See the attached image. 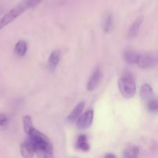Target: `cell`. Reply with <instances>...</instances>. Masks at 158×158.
I'll return each mask as SVG.
<instances>
[{
    "instance_id": "obj_11",
    "label": "cell",
    "mask_w": 158,
    "mask_h": 158,
    "mask_svg": "<svg viewBox=\"0 0 158 158\" xmlns=\"http://www.w3.org/2000/svg\"><path fill=\"white\" fill-rule=\"evenodd\" d=\"M85 103L81 102V103H78L77 106L74 107V109L73 110L72 112L68 115L67 117V120L69 122H74L78 119V117H80V114L83 112V109H84Z\"/></svg>"
},
{
    "instance_id": "obj_12",
    "label": "cell",
    "mask_w": 158,
    "mask_h": 158,
    "mask_svg": "<svg viewBox=\"0 0 158 158\" xmlns=\"http://www.w3.org/2000/svg\"><path fill=\"white\" fill-rule=\"evenodd\" d=\"M114 26V15L111 13H108L103 17L102 21V27L105 32H110L113 29Z\"/></svg>"
},
{
    "instance_id": "obj_15",
    "label": "cell",
    "mask_w": 158,
    "mask_h": 158,
    "mask_svg": "<svg viewBox=\"0 0 158 158\" xmlns=\"http://www.w3.org/2000/svg\"><path fill=\"white\" fill-rule=\"evenodd\" d=\"M140 149L135 145H129L125 148L123 151V157L125 158H137L138 157Z\"/></svg>"
},
{
    "instance_id": "obj_2",
    "label": "cell",
    "mask_w": 158,
    "mask_h": 158,
    "mask_svg": "<svg viewBox=\"0 0 158 158\" xmlns=\"http://www.w3.org/2000/svg\"><path fill=\"white\" fill-rule=\"evenodd\" d=\"M118 86L121 94L126 99H131L135 95L136 84L130 73H125L120 77L118 81Z\"/></svg>"
},
{
    "instance_id": "obj_16",
    "label": "cell",
    "mask_w": 158,
    "mask_h": 158,
    "mask_svg": "<svg viewBox=\"0 0 158 158\" xmlns=\"http://www.w3.org/2000/svg\"><path fill=\"white\" fill-rule=\"evenodd\" d=\"M27 51V44L23 40H19L15 46V52L19 56L26 55Z\"/></svg>"
},
{
    "instance_id": "obj_10",
    "label": "cell",
    "mask_w": 158,
    "mask_h": 158,
    "mask_svg": "<svg viewBox=\"0 0 158 158\" xmlns=\"http://www.w3.org/2000/svg\"><path fill=\"white\" fill-rule=\"evenodd\" d=\"M60 61V52L59 50H54L49 55L48 60V69L53 72L56 70L59 63Z\"/></svg>"
},
{
    "instance_id": "obj_1",
    "label": "cell",
    "mask_w": 158,
    "mask_h": 158,
    "mask_svg": "<svg viewBox=\"0 0 158 158\" xmlns=\"http://www.w3.org/2000/svg\"><path fill=\"white\" fill-rule=\"evenodd\" d=\"M28 135L29 140L35 148V154L39 157L49 158L53 156L52 143L44 134L32 128Z\"/></svg>"
},
{
    "instance_id": "obj_19",
    "label": "cell",
    "mask_w": 158,
    "mask_h": 158,
    "mask_svg": "<svg viewBox=\"0 0 158 158\" xmlns=\"http://www.w3.org/2000/svg\"><path fill=\"white\" fill-rule=\"evenodd\" d=\"M147 107H148V110L151 113H154V114H156L158 111V103L157 100L156 98L153 99L152 100H151L150 102H148L147 103Z\"/></svg>"
},
{
    "instance_id": "obj_17",
    "label": "cell",
    "mask_w": 158,
    "mask_h": 158,
    "mask_svg": "<svg viewBox=\"0 0 158 158\" xmlns=\"http://www.w3.org/2000/svg\"><path fill=\"white\" fill-rule=\"evenodd\" d=\"M23 123L25 132L28 134L29 133V131H30L32 128H34L32 118H31L30 116H25V117H23Z\"/></svg>"
},
{
    "instance_id": "obj_4",
    "label": "cell",
    "mask_w": 158,
    "mask_h": 158,
    "mask_svg": "<svg viewBox=\"0 0 158 158\" xmlns=\"http://www.w3.org/2000/svg\"><path fill=\"white\" fill-rule=\"evenodd\" d=\"M137 64L142 69H151L157 65V56L151 54H140Z\"/></svg>"
},
{
    "instance_id": "obj_22",
    "label": "cell",
    "mask_w": 158,
    "mask_h": 158,
    "mask_svg": "<svg viewBox=\"0 0 158 158\" xmlns=\"http://www.w3.org/2000/svg\"><path fill=\"white\" fill-rule=\"evenodd\" d=\"M3 12V9H2V8H0V15H1L2 13Z\"/></svg>"
},
{
    "instance_id": "obj_21",
    "label": "cell",
    "mask_w": 158,
    "mask_h": 158,
    "mask_svg": "<svg viewBox=\"0 0 158 158\" xmlns=\"http://www.w3.org/2000/svg\"><path fill=\"white\" fill-rule=\"evenodd\" d=\"M105 158H116V155L113 154H107L105 155Z\"/></svg>"
},
{
    "instance_id": "obj_6",
    "label": "cell",
    "mask_w": 158,
    "mask_h": 158,
    "mask_svg": "<svg viewBox=\"0 0 158 158\" xmlns=\"http://www.w3.org/2000/svg\"><path fill=\"white\" fill-rule=\"evenodd\" d=\"M102 79V71L100 66H97L91 73L89 80H88L86 88L88 91H93L100 83Z\"/></svg>"
},
{
    "instance_id": "obj_18",
    "label": "cell",
    "mask_w": 158,
    "mask_h": 158,
    "mask_svg": "<svg viewBox=\"0 0 158 158\" xmlns=\"http://www.w3.org/2000/svg\"><path fill=\"white\" fill-rule=\"evenodd\" d=\"M9 117L6 114H0V130L4 131L8 127L9 124Z\"/></svg>"
},
{
    "instance_id": "obj_13",
    "label": "cell",
    "mask_w": 158,
    "mask_h": 158,
    "mask_svg": "<svg viewBox=\"0 0 158 158\" xmlns=\"http://www.w3.org/2000/svg\"><path fill=\"white\" fill-rule=\"evenodd\" d=\"M140 54L133 50H126L123 52V60L129 64H137Z\"/></svg>"
},
{
    "instance_id": "obj_20",
    "label": "cell",
    "mask_w": 158,
    "mask_h": 158,
    "mask_svg": "<svg viewBox=\"0 0 158 158\" xmlns=\"http://www.w3.org/2000/svg\"><path fill=\"white\" fill-rule=\"evenodd\" d=\"M28 3H29V8H33L35 6H38L40 4V2H41V0H27Z\"/></svg>"
},
{
    "instance_id": "obj_14",
    "label": "cell",
    "mask_w": 158,
    "mask_h": 158,
    "mask_svg": "<svg viewBox=\"0 0 158 158\" xmlns=\"http://www.w3.org/2000/svg\"><path fill=\"white\" fill-rule=\"evenodd\" d=\"M76 148L77 149L80 150L82 151H89V143H88L87 137L86 135H80L79 137L77 138V143H76Z\"/></svg>"
},
{
    "instance_id": "obj_5",
    "label": "cell",
    "mask_w": 158,
    "mask_h": 158,
    "mask_svg": "<svg viewBox=\"0 0 158 158\" xmlns=\"http://www.w3.org/2000/svg\"><path fill=\"white\" fill-rule=\"evenodd\" d=\"M94 120V111L92 110L86 111L83 115H80L77 119V127L80 130L87 129L92 125Z\"/></svg>"
},
{
    "instance_id": "obj_7",
    "label": "cell",
    "mask_w": 158,
    "mask_h": 158,
    "mask_svg": "<svg viewBox=\"0 0 158 158\" xmlns=\"http://www.w3.org/2000/svg\"><path fill=\"white\" fill-rule=\"evenodd\" d=\"M140 96L142 100H143V101L147 103L151 101V100H152L153 99L155 98L152 87L148 83H144V84L142 85L140 90Z\"/></svg>"
},
{
    "instance_id": "obj_8",
    "label": "cell",
    "mask_w": 158,
    "mask_h": 158,
    "mask_svg": "<svg viewBox=\"0 0 158 158\" xmlns=\"http://www.w3.org/2000/svg\"><path fill=\"white\" fill-rule=\"evenodd\" d=\"M20 152H21L22 156L23 157L26 158H30L34 156V154H35V148L32 146V144L31 143V142L29 140H26L23 143H22L20 144L19 147Z\"/></svg>"
},
{
    "instance_id": "obj_3",
    "label": "cell",
    "mask_w": 158,
    "mask_h": 158,
    "mask_svg": "<svg viewBox=\"0 0 158 158\" xmlns=\"http://www.w3.org/2000/svg\"><path fill=\"white\" fill-rule=\"evenodd\" d=\"M28 9H30V8H29L27 0H23V2L19 3L16 6H15L13 9H11L6 15H4V16L0 19V30L12 23L15 19L18 18Z\"/></svg>"
},
{
    "instance_id": "obj_9",
    "label": "cell",
    "mask_w": 158,
    "mask_h": 158,
    "mask_svg": "<svg viewBox=\"0 0 158 158\" xmlns=\"http://www.w3.org/2000/svg\"><path fill=\"white\" fill-rule=\"evenodd\" d=\"M143 16H139L134 21V23L131 24L130 26L129 30L127 32V36L130 39H134L135 37L137 36L140 31V26H141L142 23H143Z\"/></svg>"
}]
</instances>
